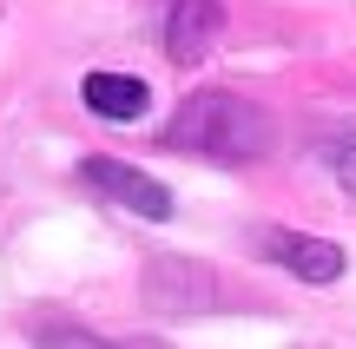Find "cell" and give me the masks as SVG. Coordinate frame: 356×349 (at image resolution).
Returning <instances> with one entry per match:
<instances>
[{
    "label": "cell",
    "mask_w": 356,
    "mask_h": 349,
    "mask_svg": "<svg viewBox=\"0 0 356 349\" xmlns=\"http://www.w3.org/2000/svg\"><path fill=\"white\" fill-rule=\"evenodd\" d=\"M165 145L191 158H211V165H251V158L270 152V112L238 92H191L172 112Z\"/></svg>",
    "instance_id": "cell-1"
},
{
    "label": "cell",
    "mask_w": 356,
    "mask_h": 349,
    "mask_svg": "<svg viewBox=\"0 0 356 349\" xmlns=\"http://www.w3.org/2000/svg\"><path fill=\"white\" fill-rule=\"evenodd\" d=\"M139 297L159 316H198V310L218 303V271L198 264V257H152L145 277H139Z\"/></svg>",
    "instance_id": "cell-2"
},
{
    "label": "cell",
    "mask_w": 356,
    "mask_h": 349,
    "mask_svg": "<svg viewBox=\"0 0 356 349\" xmlns=\"http://www.w3.org/2000/svg\"><path fill=\"white\" fill-rule=\"evenodd\" d=\"M79 178H86L99 198L139 211V218H172V191H165V185H152L139 165H119V158H86V165H79Z\"/></svg>",
    "instance_id": "cell-3"
},
{
    "label": "cell",
    "mask_w": 356,
    "mask_h": 349,
    "mask_svg": "<svg viewBox=\"0 0 356 349\" xmlns=\"http://www.w3.org/2000/svg\"><path fill=\"white\" fill-rule=\"evenodd\" d=\"M257 250H264V257H277L297 284H337V277H343V250H337V244L304 237V231H284V224L257 231Z\"/></svg>",
    "instance_id": "cell-4"
},
{
    "label": "cell",
    "mask_w": 356,
    "mask_h": 349,
    "mask_svg": "<svg viewBox=\"0 0 356 349\" xmlns=\"http://www.w3.org/2000/svg\"><path fill=\"white\" fill-rule=\"evenodd\" d=\"M218 26H225V7L218 0H172L165 7V60L172 66H198L218 46Z\"/></svg>",
    "instance_id": "cell-5"
},
{
    "label": "cell",
    "mask_w": 356,
    "mask_h": 349,
    "mask_svg": "<svg viewBox=\"0 0 356 349\" xmlns=\"http://www.w3.org/2000/svg\"><path fill=\"white\" fill-rule=\"evenodd\" d=\"M79 99H86L99 119H139L145 105H152V92H145V79H132V73H86Z\"/></svg>",
    "instance_id": "cell-6"
},
{
    "label": "cell",
    "mask_w": 356,
    "mask_h": 349,
    "mask_svg": "<svg viewBox=\"0 0 356 349\" xmlns=\"http://www.w3.org/2000/svg\"><path fill=\"white\" fill-rule=\"evenodd\" d=\"M33 343L40 349H165V343H139V337H92V330H66V323L40 330Z\"/></svg>",
    "instance_id": "cell-7"
},
{
    "label": "cell",
    "mask_w": 356,
    "mask_h": 349,
    "mask_svg": "<svg viewBox=\"0 0 356 349\" xmlns=\"http://www.w3.org/2000/svg\"><path fill=\"white\" fill-rule=\"evenodd\" d=\"M323 158H330L337 185H343V191L356 198V126H350V132H337V139H330V152H323Z\"/></svg>",
    "instance_id": "cell-8"
}]
</instances>
